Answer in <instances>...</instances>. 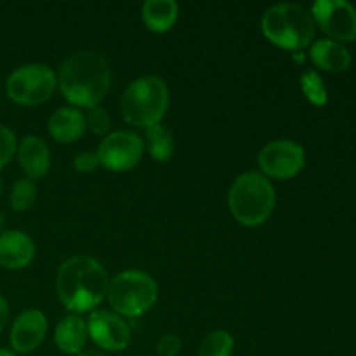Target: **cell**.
Here are the masks:
<instances>
[{
	"label": "cell",
	"instance_id": "7402d4cb",
	"mask_svg": "<svg viewBox=\"0 0 356 356\" xmlns=\"http://www.w3.org/2000/svg\"><path fill=\"white\" fill-rule=\"evenodd\" d=\"M301 89L305 96L316 106H323L327 103V89L322 76L316 72H306L301 76Z\"/></svg>",
	"mask_w": 356,
	"mask_h": 356
},
{
	"label": "cell",
	"instance_id": "4316f807",
	"mask_svg": "<svg viewBox=\"0 0 356 356\" xmlns=\"http://www.w3.org/2000/svg\"><path fill=\"white\" fill-rule=\"evenodd\" d=\"M7 322H9V306H7L6 298L0 294V332L6 329Z\"/></svg>",
	"mask_w": 356,
	"mask_h": 356
},
{
	"label": "cell",
	"instance_id": "8fae6325",
	"mask_svg": "<svg viewBox=\"0 0 356 356\" xmlns=\"http://www.w3.org/2000/svg\"><path fill=\"white\" fill-rule=\"evenodd\" d=\"M87 332L96 346L104 351H122L131 343V329L113 312H92L87 320Z\"/></svg>",
	"mask_w": 356,
	"mask_h": 356
},
{
	"label": "cell",
	"instance_id": "5b68a950",
	"mask_svg": "<svg viewBox=\"0 0 356 356\" xmlns=\"http://www.w3.org/2000/svg\"><path fill=\"white\" fill-rule=\"evenodd\" d=\"M169 108V89L159 76H141L122 94L120 111L125 122L148 129L160 124Z\"/></svg>",
	"mask_w": 356,
	"mask_h": 356
},
{
	"label": "cell",
	"instance_id": "7a4b0ae2",
	"mask_svg": "<svg viewBox=\"0 0 356 356\" xmlns=\"http://www.w3.org/2000/svg\"><path fill=\"white\" fill-rule=\"evenodd\" d=\"M58 86L66 101L79 108L99 106L111 86V68L103 54L80 51L63 61Z\"/></svg>",
	"mask_w": 356,
	"mask_h": 356
},
{
	"label": "cell",
	"instance_id": "1f68e13d",
	"mask_svg": "<svg viewBox=\"0 0 356 356\" xmlns=\"http://www.w3.org/2000/svg\"><path fill=\"white\" fill-rule=\"evenodd\" d=\"M146 356H156V355H146Z\"/></svg>",
	"mask_w": 356,
	"mask_h": 356
},
{
	"label": "cell",
	"instance_id": "7c38bea8",
	"mask_svg": "<svg viewBox=\"0 0 356 356\" xmlns=\"http://www.w3.org/2000/svg\"><path fill=\"white\" fill-rule=\"evenodd\" d=\"M47 329V316L38 309H28L10 327V346L16 353H31L44 343Z\"/></svg>",
	"mask_w": 356,
	"mask_h": 356
},
{
	"label": "cell",
	"instance_id": "ffe728a7",
	"mask_svg": "<svg viewBox=\"0 0 356 356\" xmlns=\"http://www.w3.org/2000/svg\"><path fill=\"white\" fill-rule=\"evenodd\" d=\"M235 339L226 330H214L200 344L198 356H232Z\"/></svg>",
	"mask_w": 356,
	"mask_h": 356
},
{
	"label": "cell",
	"instance_id": "3957f363",
	"mask_svg": "<svg viewBox=\"0 0 356 356\" xmlns=\"http://www.w3.org/2000/svg\"><path fill=\"white\" fill-rule=\"evenodd\" d=\"M277 204L275 188L261 172H245L236 177L228 193V207L233 218L243 226H261L270 219Z\"/></svg>",
	"mask_w": 356,
	"mask_h": 356
},
{
	"label": "cell",
	"instance_id": "30bf717a",
	"mask_svg": "<svg viewBox=\"0 0 356 356\" xmlns=\"http://www.w3.org/2000/svg\"><path fill=\"white\" fill-rule=\"evenodd\" d=\"M312 16L315 24L339 44L356 38V9L346 0H318L313 3Z\"/></svg>",
	"mask_w": 356,
	"mask_h": 356
},
{
	"label": "cell",
	"instance_id": "603a6c76",
	"mask_svg": "<svg viewBox=\"0 0 356 356\" xmlns=\"http://www.w3.org/2000/svg\"><path fill=\"white\" fill-rule=\"evenodd\" d=\"M86 125L87 129L94 132L97 136H104L110 131V115L106 113V110L101 106H92L87 110L86 113Z\"/></svg>",
	"mask_w": 356,
	"mask_h": 356
},
{
	"label": "cell",
	"instance_id": "cb8c5ba5",
	"mask_svg": "<svg viewBox=\"0 0 356 356\" xmlns=\"http://www.w3.org/2000/svg\"><path fill=\"white\" fill-rule=\"evenodd\" d=\"M17 152L16 136L10 129L0 125V170L13 160V156Z\"/></svg>",
	"mask_w": 356,
	"mask_h": 356
},
{
	"label": "cell",
	"instance_id": "9a60e30c",
	"mask_svg": "<svg viewBox=\"0 0 356 356\" xmlns=\"http://www.w3.org/2000/svg\"><path fill=\"white\" fill-rule=\"evenodd\" d=\"M309 58L313 65L320 70L332 73L346 72L351 65V52L344 44L330 38H320L309 49Z\"/></svg>",
	"mask_w": 356,
	"mask_h": 356
},
{
	"label": "cell",
	"instance_id": "d6986e66",
	"mask_svg": "<svg viewBox=\"0 0 356 356\" xmlns=\"http://www.w3.org/2000/svg\"><path fill=\"white\" fill-rule=\"evenodd\" d=\"M145 148L148 149V153L152 155L153 160L156 162H169L174 155V138L170 134L169 129H165L163 125L156 124L153 127L146 129L145 136Z\"/></svg>",
	"mask_w": 356,
	"mask_h": 356
},
{
	"label": "cell",
	"instance_id": "ba28073f",
	"mask_svg": "<svg viewBox=\"0 0 356 356\" xmlns=\"http://www.w3.org/2000/svg\"><path fill=\"white\" fill-rule=\"evenodd\" d=\"M306 162L305 148L291 139H278L261 149L257 156L264 177L271 179H291L298 176Z\"/></svg>",
	"mask_w": 356,
	"mask_h": 356
},
{
	"label": "cell",
	"instance_id": "2e32d148",
	"mask_svg": "<svg viewBox=\"0 0 356 356\" xmlns=\"http://www.w3.org/2000/svg\"><path fill=\"white\" fill-rule=\"evenodd\" d=\"M49 134L58 143H75L86 132V115L79 108H59L49 118Z\"/></svg>",
	"mask_w": 356,
	"mask_h": 356
},
{
	"label": "cell",
	"instance_id": "6da1fadb",
	"mask_svg": "<svg viewBox=\"0 0 356 356\" xmlns=\"http://www.w3.org/2000/svg\"><path fill=\"white\" fill-rule=\"evenodd\" d=\"M108 273L103 264L89 256L66 259L56 275V291L59 301L73 315L89 313L106 299Z\"/></svg>",
	"mask_w": 356,
	"mask_h": 356
},
{
	"label": "cell",
	"instance_id": "5bb4252c",
	"mask_svg": "<svg viewBox=\"0 0 356 356\" xmlns=\"http://www.w3.org/2000/svg\"><path fill=\"white\" fill-rule=\"evenodd\" d=\"M17 160L28 179L44 177L51 169V152L44 139L38 136H26L17 146Z\"/></svg>",
	"mask_w": 356,
	"mask_h": 356
},
{
	"label": "cell",
	"instance_id": "4dcf8cb0",
	"mask_svg": "<svg viewBox=\"0 0 356 356\" xmlns=\"http://www.w3.org/2000/svg\"><path fill=\"white\" fill-rule=\"evenodd\" d=\"M0 195H2V177H0Z\"/></svg>",
	"mask_w": 356,
	"mask_h": 356
},
{
	"label": "cell",
	"instance_id": "4fadbf2b",
	"mask_svg": "<svg viewBox=\"0 0 356 356\" xmlns=\"http://www.w3.org/2000/svg\"><path fill=\"white\" fill-rule=\"evenodd\" d=\"M33 257L35 243L26 233L17 229L0 233V266L7 270H23Z\"/></svg>",
	"mask_w": 356,
	"mask_h": 356
},
{
	"label": "cell",
	"instance_id": "9c48e42d",
	"mask_svg": "<svg viewBox=\"0 0 356 356\" xmlns=\"http://www.w3.org/2000/svg\"><path fill=\"white\" fill-rule=\"evenodd\" d=\"M145 152V143L136 132L118 131L108 134L97 148V159L104 169L111 172H125L134 169Z\"/></svg>",
	"mask_w": 356,
	"mask_h": 356
},
{
	"label": "cell",
	"instance_id": "52a82bcc",
	"mask_svg": "<svg viewBox=\"0 0 356 356\" xmlns=\"http://www.w3.org/2000/svg\"><path fill=\"white\" fill-rule=\"evenodd\" d=\"M58 86V76L47 65H24L7 79V96L21 106L45 103Z\"/></svg>",
	"mask_w": 356,
	"mask_h": 356
},
{
	"label": "cell",
	"instance_id": "f1b7e54d",
	"mask_svg": "<svg viewBox=\"0 0 356 356\" xmlns=\"http://www.w3.org/2000/svg\"><path fill=\"white\" fill-rule=\"evenodd\" d=\"M0 356H16V355L9 350H0Z\"/></svg>",
	"mask_w": 356,
	"mask_h": 356
},
{
	"label": "cell",
	"instance_id": "d4e9b609",
	"mask_svg": "<svg viewBox=\"0 0 356 356\" xmlns=\"http://www.w3.org/2000/svg\"><path fill=\"white\" fill-rule=\"evenodd\" d=\"M156 356H177L181 351V339L174 334L160 337L155 346Z\"/></svg>",
	"mask_w": 356,
	"mask_h": 356
},
{
	"label": "cell",
	"instance_id": "8992f818",
	"mask_svg": "<svg viewBox=\"0 0 356 356\" xmlns=\"http://www.w3.org/2000/svg\"><path fill=\"white\" fill-rule=\"evenodd\" d=\"M106 298L113 313L125 318H138L153 308L159 298V287L152 275L127 270L111 278Z\"/></svg>",
	"mask_w": 356,
	"mask_h": 356
},
{
	"label": "cell",
	"instance_id": "277c9868",
	"mask_svg": "<svg viewBox=\"0 0 356 356\" xmlns=\"http://www.w3.org/2000/svg\"><path fill=\"white\" fill-rule=\"evenodd\" d=\"M315 19L299 3H278L264 13L261 30L264 37L285 51H302L315 37Z\"/></svg>",
	"mask_w": 356,
	"mask_h": 356
},
{
	"label": "cell",
	"instance_id": "44dd1931",
	"mask_svg": "<svg viewBox=\"0 0 356 356\" xmlns=\"http://www.w3.org/2000/svg\"><path fill=\"white\" fill-rule=\"evenodd\" d=\"M37 200V184L31 179H17L10 190V207L16 212H24Z\"/></svg>",
	"mask_w": 356,
	"mask_h": 356
},
{
	"label": "cell",
	"instance_id": "ac0fdd59",
	"mask_svg": "<svg viewBox=\"0 0 356 356\" xmlns=\"http://www.w3.org/2000/svg\"><path fill=\"white\" fill-rule=\"evenodd\" d=\"M143 21L155 33H163L174 26L179 16V6L174 0H148L143 3Z\"/></svg>",
	"mask_w": 356,
	"mask_h": 356
},
{
	"label": "cell",
	"instance_id": "f546056e",
	"mask_svg": "<svg viewBox=\"0 0 356 356\" xmlns=\"http://www.w3.org/2000/svg\"><path fill=\"white\" fill-rule=\"evenodd\" d=\"M2 226H3V214L0 212V232H2Z\"/></svg>",
	"mask_w": 356,
	"mask_h": 356
},
{
	"label": "cell",
	"instance_id": "484cf974",
	"mask_svg": "<svg viewBox=\"0 0 356 356\" xmlns=\"http://www.w3.org/2000/svg\"><path fill=\"white\" fill-rule=\"evenodd\" d=\"M73 165H75V169L79 170V172H92V170H96L101 163L96 153L82 152L80 155L75 156Z\"/></svg>",
	"mask_w": 356,
	"mask_h": 356
},
{
	"label": "cell",
	"instance_id": "83f0119b",
	"mask_svg": "<svg viewBox=\"0 0 356 356\" xmlns=\"http://www.w3.org/2000/svg\"><path fill=\"white\" fill-rule=\"evenodd\" d=\"M76 356H108V355L103 353V351H82V353Z\"/></svg>",
	"mask_w": 356,
	"mask_h": 356
},
{
	"label": "cell",
	"instance_id": "e0dca14e",
	"mask_svg": "<svg viewBox=\"0 0 356 356\" xmlns=\"http://www.w3.org/2000/svg\"><path fill=\"white\" fill-rule=\"evenodd\" d=\"M89 332L87 322H83L79 315H68L58 323L54 332V343L63 353L80 355L86 348Z\"/></svg>",
	"mask_w": 356,
	"mask_h": 356
}]
</instances>
